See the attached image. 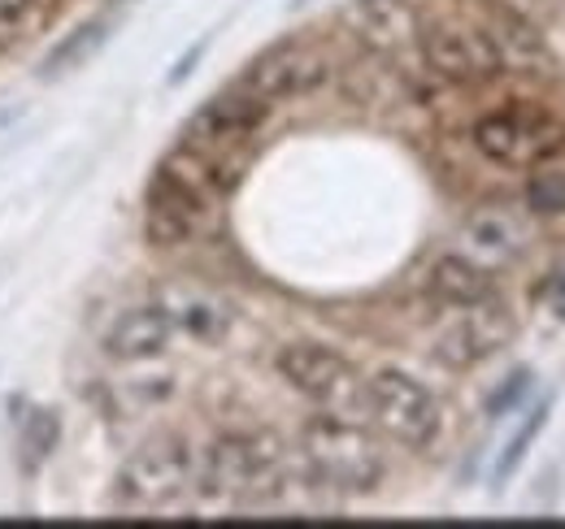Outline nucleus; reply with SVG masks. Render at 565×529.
I'll return each mask as SVG.
<instances>
[{
  "label": "nucleus",
  "instance_id": "nucleus-13",
  "mask_svg": "<svg viewBox=\"0 0 565 529\" xmlns=\"http://www.w3.org/2000/svg\"><path fill=\"white\" fill-rule=\"evenodd\" d=\"M457 239H461L457 252H466L475 264H483V269L495 273V269H504V264H513L522 257V248H526V222L509 204H488V208H475L466 217V226H461Z\"/></svg>",
  "mask_w": 565,
  "mask_h": 529
},
{
  "label": "nucleus",
  "instance_id": "nucleus-20",
  "mask_svg": "<svg viewBox=\"0 0 565 529\" xmlns=\"http://www.w3.org/2000/svg\"><path fill=\"white\" fill-rule=\"evenodd\" d=\"M526 391H531V369H518V374H509V382L495 391L492 399H488V412L492 417H504V412H513L522 399H526Z\"/></svg>",
  "mask_w": 565,
  "mask_h": 529
},
{
  "label": "nucleus",
  "instance_id": "nucleus-16",
  "mask_svg": "<svg viewBox=\"0 0 565 529\" xmlns=\"http://www.w3.org/2000/svg\"><path fill=\"white\" fill-rule=\"evenodd\" d=\"M426 287H430V295L444 309H466V304H479V300H492L495 295L492 269L475 264L466 252L439 257V261L430 264V273H426Z\"/></svg>",
  "mask_w": 565,
  "mask_h": 529
},
{
  "label": "nucleus",
  "instance_id": "nucleus-7",
  "mask_svg": "<svg viewBox=\"0 0 565 529\" xmlns=\"http://www.w3.org/2000/svg\"><path fill=\"white\" fill-rule=\"evenodd\" d=\"M365 417L401 447L423 452L439 439L444 412L439 399L405 369H379L365 378Z\"/></svg>",
  "mask_w": 565,
  "mask_h": 529
},
{
  "label": "nucleus",
  "instance_id": "nucleus-3",
  "mask_svg": "<svg viewBox=\"0 0 565 529\" xmlns=\"http://www.w3.org/2000/svg\"><path fill=\"white\" fill-rule=\"evenodd\" d=\"M300 464H305V477L331 495H370L387 473L383 447L374 443L365 421H344L327 412L305 425Z\"/></svg>",
  "mask_w": 565,
  "mask_h": 529
},
{
  "label": "nucleus",
  "instance_id": "nucleus-12",
  "mask_svg": "<svg viewBox=\"0 0 565 529\" xmlns=\"http://www.w3.org/2000/svg\"><path fill=\"white\" fill-rule=\"evenodd\" d=\"M327 74H331V62L313 40H279L248 62V69L239 74V87L262 96L266 105H275V100L305 96V91L322 87Z\"/></svg>",
  "mask_w": 565,
  "mask_h": 529
},
{
  "label": "nucleus",
  "instance_id": "nucleus-1",
  "mask_svg": "<svg viewBox=\"0 0 565 529\" xmlns=\"http://www.w3.org/2000/svg\"><path fill=\"white\" fill-rule=\"evenodd\" d=\"M235 174H226V165H217L210 156H201L196 148L179 143L174 152L161 156L148 196H143V235L157 248H179L192 244L196 235H205L213 226V213L222 196L231 192Z\"/></svg>",
  "mask_w": 565,
  "mask_h": 529
},
{
  "label": "nucleus",
  "instance_id": "nucleus-21",
  "mask_svg": "<svg viewBox=\"0 0 565 529\" xmlns=\"http://www.w3.org/2000/svg\"><path fill=\"white\" fill-rule=\"evenodd\" d=\"M35 4L40 0H0V48L22 35V26H26V18H31Z\"/></svg>",
  "mask_w": 565,
  "mask_h": 529
},
{
  "label": "nucleus",
  "instance_id": "nucleus-5",
  "mask_svg": "<svg viewBox=\"0 0 565 529\" xmlns=\"http://www.w3.org/2000/svg\"><path fill=\"white\" fill-rule=\"evenodd\" d=\"M279 374L287 378L291 391L318 403L327 417H344V421H370L365 417V374L356 369L349 356H340L335 347L296 338L275 356Z\"/></svg>",
  "mask_w": 565,
  "mask_h": 529
},
{
  "label": "nucleus",
  "instance_id": "nucleus-14",
  "mask_svg": "<svg viewBox=\"0 0 565 529\" xmlns=\"http://www.w3.org/2000/svg\"><path fill=\"white\" fill-rule=\"evenodd\" d=\"M152 300L170 313L174 331L196 338V343H217L231 331V304L201 282H161Z\"/></svg>",
  "mask_w": 565,
  "mask_h": 529
},
{
  "label": "nucleus",
  "instance_id": "nucleus-11",
  "mask_svg": "<svg viewBox=\"0 0 565 529\" xmlns=\"http://www.w3.org/2000/svg\"><path fill=\"white\" fill-rule=\"evenodd\" d=\"M513 334H518V317L509 313V304L500 295L466 304L435 334V360L448 369H475V365L492 360L500 347H509Z\"/></svg>",
  "mask_w": 565,
  "mask_h": 529
},
{
  "label": "nucleus",
  "instance_id": "nucleus-22",
  "mask_svg": "<svg viewBox=\"0 0 565 529\" xmlns=\"http://www.w3.org/2000/svg\"><path fill=\"white\" fill-rule=\"evenodd\" d=\"M548 313L557 322H565V264L553 273V282H548Z\"/></svg>",
  "mask_w": 565,
  "mask_h": 529
},
{
  "label": "nucleus",
  "instance_id": "nucleus-2",
  "mask_svg": "<svg viewBox=\"0 0 565 529\" xmlns=\"http://www.w3.org/2000/svg\"><path fill=\"white\" fill-rule=\"evenodd\" d=\"M196 490L217 504L235 508H257L275 504L287 490V452L275 434L266 430H244V434H222L201 461Z\"/></svg>",
  "mask_w": 565,
  "mask_h": 529
},
{
  "label": "nucleus",
  "instance_id": "nucleus-15",
  "mask_svg": "<svg viewBox=\"0 0 565 529\" xmlns=\"http://www.w3.org/2000/svg\"><path fill=\"white\" fill-rule=\"evenodd\" d=\"M174 338H179V331H174L170 313L152 300V304L127 309V313L105 331V352H109L114 360H122V365H140V360L161 356Z\"/></svg>",
  "mask_w": 565,
  "mask_h": 529
},
{
  "label": "nucleus",
  "instance_id": "nucleus-17",
  "mask_svg": "<svg viewBox=\"0 0 565 529\" xmlns=\"http://www.w3.org/2000/svg\"><path fill=\"white\" fill-rule=\"evenodd\" d=\"M109 40V18H96V22H83L74 26L71 35L49 53L44 62V74H66L74 66H87V57H96V48Z\"/></svg>",
  "mask_w": 565,
  "mask_h": 529
},
{
  "label": "nucleus",
  "instance_id": "nucleus-8",
  "mask_svg": "<svg viewBox=\"0 0 565 529\" xmlns=\"http://www.w3.org/2000/svg\"><path fill=\"white\" fill-rule=\"evenodd\" d=\"M266 114H270V105L235 83V87L210 96V100L183 122V139H179V143L196 148L201 156H210V161L231 170V156H235L253 134L262 131Z\"/></svg>",
  "mask_w": 565,
  "mask_h": 529
},
{
  "label": "nucleus",
  "instance_id": "nucleus-9",
  "mask_svg": "<svg viewBox=\"0 0 565 529\" xmlns=\"http://www.w3.org/2000/svg\"><path fill=\"white\" fill-rule=\"evenodd\" d=\"M344 26L356 44L387 62V66H409L423 62V13L414 0H349L344 4Z\"/></svg>",
  "mask_w": 565,
  "mask_h": 529
},
{
  "label": "nucleus",
  "instance_id": "nucleus-4",
  "mask_svg": "<svg viewBox=\"0 0 565 529\" xmlns=\"http://www.w3.org/2000/svg\"><path fill=\"white\" fill-rule=\"evenodd\" d=\"M196 482L201 461L192 456V447L174 434H161L122 461L114 477V504L127 512H170L196 495Z\"/></svg>",
  "mask_w": 565,
  "mask_h": 529
},
{
  "label": "nucleus",
  "instance_id": "nucleus-6",
  "mask_svg": "<svg viewBox=\"0 0 565 529\" xmlns=\"http://www.w3.org/2000/svg\"><path fill=\"white\" fill-rule=\"evenodd\" d=\"M475 148L500 170H535L565 148V127L535 105H504L475 122Z\"/></svg>",
  "mask_w": 565,
  "mask_h": 529
},
{
  "label": "nucleus",
  "instance_id": "nucleus-10",
  "mask_svg": "<svg viewBox=\"0 0 565 529\" xmlns=\"http://www.w3.org/2000/svg\"><path fill=\"white\" fill-rule=\"evenodd\" d=\"M423 66L444 78V83H492L500 66V48H495L492 31L475 26V22H426L423 26Z\"/></svg>",
  "mask_w": 565,
  "mask_h": 529
},
{
  "label": "nucleus",
  "instance_id": "nucleus-19",
  "mask_svg": "<svg viewBox=\"0 0 565 529\" xmlns=\"http://www.w3.org/2000/svg\"><path fill=\"white\" fill-rule=\"evenodd\" d=\"M526 208L535 217H562L565 213V170L544 161L535 165V174L526 179Z\"/></svg>",
  "mask_w": 565,
  "mask_h": 529
},
{
  "label": "nucleus",
  "instance_id": "nucleus-18",
  "mask_svg": "<svg viewBox=\"0 0 565 529\" xmlns=\"http://www.w3.org/2000/svg\"><path fill=\"white\" fill-rule=\"evenodd\" d=\"M548 412H553V399H540V403H531V408H526V417L518 421V430H513V439L504 443V452H500V461H495V482H509V477L518 473V464L526 461V452H531V443L540 439V430H544V421H548Z\"/></svg>",
  "mask_w": 565,
  "mask_h": 529
}]
</instances>
